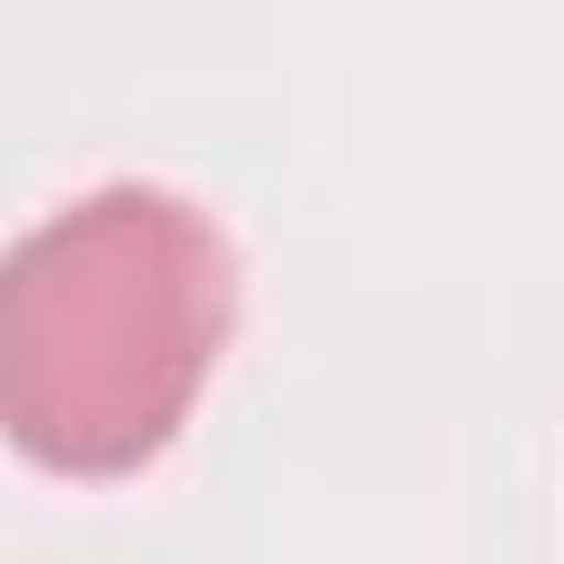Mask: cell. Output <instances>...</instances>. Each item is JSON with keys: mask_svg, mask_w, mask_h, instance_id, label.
I'll return each mask as SVG.
<instances>
[{"mask_svg": "<svg viewBox=\"0 0 564 564\" xmlns=\"http://www.w3.org/2000/svg\"><path fill=\"white\" fill-rule=\"evenodd\" d=\"M238 326L220 220L167 185H97L0 256V441L44 476L150 467Z\"/></svg>", "mask_w": 564, "mask_h": 564, "instance_id": "6da1fadb", "label": "cell"}]
</instances>
